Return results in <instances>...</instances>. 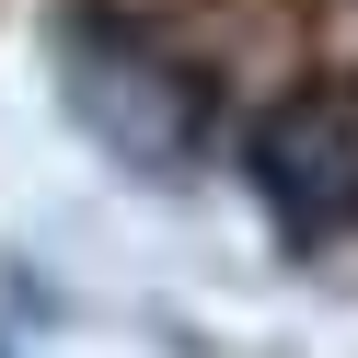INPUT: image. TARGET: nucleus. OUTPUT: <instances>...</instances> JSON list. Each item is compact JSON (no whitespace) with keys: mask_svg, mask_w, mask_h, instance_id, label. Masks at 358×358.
Listing matches in <instances>:
<instances>
[{"mask_svg":"<svg viewBox=\"0 0 358 358\" xmlns=\"http://www.w3.org/2000/svg\"><path fill=\"white\" fill-rule=\"evenodd\" d=\"M255 196L278 208L289 243L358 231V104L347 93H289L255 127Z\"/></svg>","mask_w":358,"mask_h":358,"instance_id":"f03ea898","label":"nucleus"},{"mask_svg":"<svg viewBox=\"0 0 358 358\" xmlns=\"http://www.w3.org/2000/svg\"><path fill=\"white\" fill-rule=\"evenodd\" d=\"M70 104L93 116L104 150H127L139 173H173L208 150V81L185 70V58H162L150 35L127 24H81L70 35Z\"/></svg>","mask_w":358,"mask_h":358,"instance_id":"f257e3e1","label":"nucleus"}]
</instances>
